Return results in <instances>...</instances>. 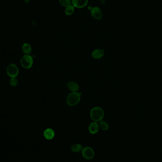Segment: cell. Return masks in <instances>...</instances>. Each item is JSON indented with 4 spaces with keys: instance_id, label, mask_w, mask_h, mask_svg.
<instances>
[{
    "instance_id": "2",
    "label": "cell",
    "mask_w": 162,
    "mask_h": 162,
    "mask_svg": "<svg viewBox=\"0 0 162 162\" xmlns=\"http://www.w3.org/2000/svg\"><path fill=\"white\" fill-rule=\"evenodd\" d=\"M81 93L72 92L69 94L66 98V103L70 106H75L79 103L81 99Z\"/></svg>"
},
{
    "instance_id": "1",
    "label": "cell",
    "mask_w": 162,
    "mask_h": 162,
    "mask_svg": "<svg viewBox=\"0 0 162 162\" xmlns=\"http://www.w3.org/2000/svg\"><path fill=\"white\" fill-rule=\"evenodd\" d=\"M90 116L94 121L98 122L102 121L104 116V112L102 108L99 107H94L90 112Z\"/></svg>"
},
{
    "instance_id": "13",
    "label": "cell",
    "mask_w": 162,
    "mask_h": 162,
    "mask_svg": "<svg viewBox=\"0 0 162 162\" xmlns=\"http://www.w3.org/2000/svg\"><path fill=\"white\" fill-rule=\"evenodd\" d=\"M83 149V146H82V145L79 144H75L73 145L71 147L72 151L73 152H75V153L80 152L81 151H82Z\"/></svg>"
},
{
    "instance_id": "10",
    "label": "cell",
    "mask_w": 162,
    "mask_h": 162,
    "mask_svg": "<svg viewBox=\"0 0 162 162\" xmlns=\"http://www.w3.org/2000/svg\"><path fill=\"white\" fill-rule=\"evenodd\" d=\"M99 129V124L97 122H92L89 126V131L91 134H95L98 132Z\"/></svg>"
},
{
    "instance_id": "16",
    "label": "cell",
    "mask_w": 162,
    "mask_h": 162,
    "mask_svg": "<svg viewBox=\"0 0 162 162\" xmlns=\"http://www.w3.org/2000/svg\"><path fill=\"white\" fill-rule=\"evenodd\" d=\"M60 4L63 7H67L72 4V0H58Z\"/></svg>"
},
{
    "instance_id": "17",
    "label": "cell",
    "mask_w": 162,
    "mask_h": 162,
    "mask_svg": "<svg viewBox=\"0 0 162 162\" xmlns=\"http://www.w3.org/2000/svg\"><path fill=\"white\" fill-rule=\"evenodd\" d=\"M9 84L12 87H16L18 84V80L16 77L11 78L9 80Z\"/></svg>"
},
{
    "instance_id": "9",
    "label": "cell",
    "mask_w": 162,
    "mask_h": 162,
    "mask_svg": "<svg viewBox=\"0 0 162 162\" xmlns=\"http://www.w3.org/2000/svg\"><path fill=\"white\" fill-rule=\"evenodd\" d=\"M104 55V51L102 49L98 48L93 51L92 56L94 58L96 59H100Z\"/></svg>"
},
{
    "instance_id": "7",
    "label": "cell",
    "mask_w": 162,
    "mask_h": 162,
    "mask_svg": "<svg viewBox=\"0 0 162 162\" xmlns=\"http://www.w3.org/2000/svg\"><path fill=\"white\" fill-rule=\"evenodd\" d=\"M72 3L75 8L82 9L87 6L88 0H72Z\"/></svg>"
},
{
    "instance_id": "14",
    "label": "cell",
    "mask_w": 162,
    "mask_h": 162,
    "mask_svg": "<svg viewBox=\"0 0 162 162\" xmlns=\"http://www.w3.org/2000/svg\"><path fill=\"white\" fill-rule=\"evenodd\" d=\"M75 9V8L72 4L71 5L66 7L65 10H64V12L66 15L67 16H70V15H72L73 14H74Z\"/></svg>"
},
{
    "instance_id": "18",
    "label": "cell",
    "mask_w": 162,
    "mask_h": 162,
    "mask_svg": "<svg viewBox=\"0 0 162 162\" xmlns=\"http://www.w3.org/2000/svg\"><path fill=\"white\" fill-rule=\"evenodd\" d=\"M98 1L100 3V4H102V5L105 4V3H106L105 0H98Z\"/></svg>"
},
{
    "instance_id": "6",
    "label": "cell",
    "mask_w": 162,
    "mask_h": 162,
    "mask_svg": "<svg viewBox=\"0 0 162 162\" xmlns=\"http://www.w3.org/2000/svg\"><path fill=\"white\" fill-rule=\"evenodd\" d=\"M91 16L96 20H99L103 17V13L99 7H94L91 10Z\"/></svg>"
},
{
    "instance_id": "8",
    "label": "cell",
    "mask_w": 162,
    "mask_h": 162,
    "mask_svg": "<svg viewBox=\"0 0 162 162\" xmlns=\"http://www.w3.org/2000/svg\"><path fill=\"white\" fill-rule=\"evenodd\" d=\"M43 135L45 138L47 140H51L55 137V131L52 129L48 128L45 130Z\"/></svg>"
},
{
    "instance_id": "19",
    "label": "cell",
    "mask_w": 162,
    "mask_h": 162,
    "mask_svg": "<svg viewBox=\"0 0 162 162\" xmlns=\"http://www.w3.org/2000/svg\"><path fill=\"white\" fill-rule=\"evenodd\" d=\"M30 1H31V0H24L25 3H30Z\"/></svg>"
},
{
    "instance_id": "12",
    "label": "cell",
    "mask_w": 162,
    "mask_h": 162,
    "mask_svg": "<svg viewBox=\"0 0 162 162\" xmlns=\"http://www.w3.org/2000/svg\"><path fill=\"white\" fill-rule=\"evenodd\" d=\"M22 50L25 55H30L32 52V48L31 45L28 43H24L22 46Z\"/></svg>"
},
{
    "instance_id": "4",
    "label": "cell",
    "mask_w": 162,
    "mask_h": 162,
    "mask_svg": "<svg viewBox=\"0 0 162 162\" xmlns=\"http://www.w3.org/2000/svg\"><path fill=\"white\" fill-rule=\"evenodd\" d=\"M6 72L10 77H16L19 74V67L15 64H11L7 66Z\"/></svg>"
},
{
    "instance_id": "5",
    "label": "cell",
    "mask_w": 162,
    "mask_h": 162,
    "mask_svg": "<svg viewBox=\"0 0 162 162\" xmlns=\"http://www.w3.org/2000/svg\"><path fill=\"white\" fill-rule=\"evenodd\" d=\"M82 155L83 157L87 160H91L95 155L94 151L91 147L86 146L83 148L82 151Z\"/></svg>"
},
{
    "instance_id": "11",
    "label": "cell",
    "mask_w": 162,
    "mask_h": 162,
    "mask_svg": "<svg viewBox=\"0 0 162 162\" xmlns=\"http://www.w3.org/2000/svg\"><path fill=\"white\" fill-rule=\"evenodd\" d=\"M67 86L69 90L72 92H77L79 90V85L77 83L73 81H71L67 83Z\"/></svg>"
},
{
    "instance_id": "3",
    "label": "cell",
    "mask_w": 162,
    "mask_h": 162,
    "mask_svg": "<svg viewBox=\"0 0 162 162\" xmlns=\"http://www.w3.org/2000/svg\"><path fill=\"white\" fill-rule=\"evenodd\" d=\"M20 64L24 68H31L33 64V59L30 55H24L20 59Z\"/></svg>"
},
{
    "instance_id": "15",
    "label": "cell",
    "mask_w": 162,
    "mask_h": 162,
    "mask_svg": "<svg viewBox=\"0 0 162 162\" xmlns=\"http://www.w3.org/2000/svg\"><path fill=\"white\" fill-rule=\"evenodd\" d=\"M98 124H99V128H100L102 130L106 131V130H107L108 129V124L104 121H100L99 123Z\"/></svg>"
}]
</instances>
